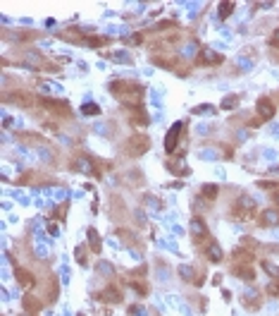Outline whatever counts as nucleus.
I'll use <instances>...</instances> for the list:
<instances>
[{
    "mask_svg": "<svg viewBox=\"0 0 279 316\" xmlns=\"http://www.w3.org/2000/svg\"><path fill=\"white\" fill-rule=\"evenodd\" d=\"M110 94L115 96L119 103H124L127 108H136L143 101V87L136 82H124V79H115L110 82Z\"/></svg>",
    "mask_w": 279,
    "mask_h": 316,
    "instance_id": "obj_1",
    "label": "nucleus"
},
{
    "mask_svg": "<svg viewBox=\"0 0 279 316\" xmlns=\"http://www.w3.org/2000/svg\"><path fill=\"white\" fill-rule=\"evenodd\" d=\"M232 216L236 218V221H251V218L256 216V201H253V197L241 194L232 206Z\"/></svg>",
    "mask_w": 279,
    "mask_h": 316,
    "instance_id": "obj_2",
    "label": "nucleus"
},
{
    "mask_svg": "<svg viewBox=\"0 0 279 316\" xmlns=\"http://www.w3.org/2000/svg\"><path fill=\"white\" fill-rule=\"evenodd\" d=\"M148 149H150V139H148L146 135H134V137L127 139V144H124V153L132 156V158L143 156Z\"/></svg>",
    "mask_w": 279,
    "mask_h": 316,
    "instance_id": "obj_3",
    "label": "nucleus"
},
{
    "mask_svg": "<svg viewBox=\"0 0 279 316\" xmlns=\"http://www.w3.org/2000/svg\"><path fill=\"white\" fill-rule=\"evenodd\" d=\"M189 235H191V240H194L196 245H201V242H208L210 240L208 225H205V221H203L201 216H196V218L189 221Z\"/></svg>",
    "mask_w": 279,
    "mask_h": 316,
    "instance_id": "obj_4",
    "label": "nucleus"
},
{
    "mask_svg": "<svg viewBox=\"0 0 279 316\" xmlns=\"http://www.w3.org/2000/svg\"><path fill=\"white\" fill-rule=\"evenodd\" d=\"M39 103L46 108V111L55 113V115H60V118H70L72 115V108L67 101H55V98H48V96H43V98H39Z\"/></svg>",
    "mask_w": 279,
    "mask_h": 316,
    "instance_id": "obj_5",
    "label": "nucleus"
},
{
    "mask_svg": "<svg viewBox=\"0 0 279 316\" xmlns=\"http://www.w3.org/2000/svg\"><path fill=\"white\" fill-rule=\"evenodd\" d=\"M196 63L203 65V67H217V65L225 63V58L217 53L215 48H201V53L196 58Z\"/></svg>",
    "mask_w": 279,
    "mask_h": 316,
    "instance_id": "obj_6",
    "label": "nucleus"
},
{
    "mask_svg": "<svg viewBox=\"0 0 279 316\" xmlns=\"http://www.w3.org/2000/svg\"><path fill=\"white\" fill-rule=\"evenodd\" d=\"M72 170H77V173H81V175H98V166H96L93 158H88V156L72 158Z\"/></svg>",
    "mask_w": 279,
    "mask_h": 316,
    "instance_id": "obj_7",
    "label": "nucleus"
},
{
    "mask_svg": "<svg viewBox=\"0 0 279 316\" xmlns=\"http://www.w3.org/2000/svg\"><path fill=\"white\" fill-rule=\"evenodd\" d=\"M181 135H184V122H174L172 129L167 132V137H165V149H167V153H174V151L179 149Z\"/></svg>",
    "mask_w": 279,
    "mask_h": 316,
    "instance_id": "obj_8",
    "label": "nucleus"
},
{
    "mask_svg": "<svg viewBox=\"0 0 279 316\" xmlns=\"http://www.w3.org/2000/svg\"><path fill=\"white\" fill-rule=\"evenodd\" d=\"M258 120H263V122H267V120L274 118V113H277V108H274V103H272V98H267V96H260L258 98Z\"/></svg>",
    "mask_w": 279,
    "mask_h": 316,
    "instance_id": "obj_9",
    "label": "nucleus"
},
{
    "mask_svg": "<svg viewBox=\"0 0 279 316\" xmlns=\"http://www.w3.org/2000/svg\"><path fill=\"white\" fill-rule=\"evenodd\" d=\"M3 101L10 103V101H19L24 106V108H31V106H36L39 103V98L34 94H26V91H17V94H3Z\"/></svg>",
    "mask_w": 279,
    "mask_h": 316,
    "instance_id": "obj_10",
    "label": "nucleus"
},
{
    "mask_svg": "<svg viewBox=\"0 0 279 316\" xmlns=\"http://www.w3.org/2000/svg\"><path fill=\"white\" fill-rule=\"evenodd\" d=\"M205 259H208L210 264H220V261L225 259V252H222V247L217 245L212 237H210L208 242H205Z\"/></svg>",
    "mask_w": 279,
    "mask_h": 316,
    "instance_id": "obj_11",
    "label": "nucleus"
},
{
    "mask_svg": "<svg viewBox=\"0 0 279 316\" xmlns=\"http://www.w3.org/2000/svg\"><path fill=\"white\" fill-rule=\"evenodd\" d=\"M258 225H260V228H277L279 225V211L277 208H265L263 214L258 216Z\"/></svg>",
    "mask_w": 279,
    "mask_h": 316,
    "instance_id": "obj_12",
    "label": "nucleus"
},
{
    "mask_svg": "<svg viewBox=\"0 0 279 316\" xmlns=\"http://www.w3.org/2000/svg\"><path fill=\"white\" fill-rule=\"evenodd\" d=\"M96 300L108 302V304H119L122 302V293H119V287H115V285H108L105 290H101V293L96 295Z\"/></svg>",
    "mask_w": 279,
    "mask_h": 316,
    "instance_id": "obj_13",
    "label": "nucleus"
},
{
    "mask_svg": "<svg viewBox=\"0 0 279 316\" xmlns=\"http://www.w3.org/2000/svg\"><path fill=\"white\" fill-rule=\"evenodd\" d=\"M234 266H251L253 264V252L251 249H243V247H239V249H234Z\"/></svg>",
    "mask_w": 279,
    "mask_h": 316,
    "instance_id": "obj_14",
    "label": "nucleus"
},
{
    "mask_svg": "<svg viewBox=\"0 0 279 316\" xmlns=\"http://www.w3.org/2000/svg\"><path fill=\"white\" fill-rule=\"evenodd\" d=\"M179 276L184 278L186 283H194V285H201L203 283V276H201V273H196L194 266H186V264H184V266H179Z\"/></svg>",
    "mask_w": 279,
    "mask_h": 316,
    "instance_id": "obj_15",
    "label": "nucleus"
},
{
    "mask_svg": "<svg viewBox=\"0 0 279 316\" xmlns=\"http://www.w3.org/2000/svg\"><path fill=\"white\" fill-rule=\"evenodd\" d=\"M129 122L132 125H148V113L143 111V106L129 108Z\"/></svg>",
    "mask_w": 279,
    "mask_h": 316,
    "instance_id": "obj_16",
    "label": "nucleus"
},
{
    "mask_svg": "<svg viewBox=\"0 0 279 316\" xmlns=\"http://www.w3.org/2000/svg\"><path fill=\"white\" fill-rule=\"evenodd\" d=\"M15 278H17V285H22L24 290H29L34 285V276L26 269H15Z\"/></svg>",
    "mask_w": 279,
    "mask_h": 316,
    "instance_id": "obj_17",
    "label": "nucleus"
},
{
    "mask_svg": "<svg viewBox=\"0 0 279 316\" xmlns=\"http://www.w3.org/2000/svg\"><path fill=\"white\" fill-rule=\"evenodd\" d=\"M217 185H205V187H203L201 190V199H198V201H205V204H212V201H215L217 199Z\"/></svg>",
    "mask_w": 279,
    "mask_h": 316,
    "instance_id": "obj_18",
    "label": "nucleus"
},
{
    "mask_svg": "<svg viewBox=\"0 0 279 316\" xmlns=\"http://www.w3.org/2000/svg\"><path fill=\"white\" fill-rule=\"evenodd\" d=\"M41 307H43V302L36 300L34 295H26V297H24V309H26L29 314H36V311H41Z\"/></svg>",
    "mask_w": 279,
    "mask_h": 316,
    "instance_id": "obj_19",
    "label": "nucleus"
},
{
    "mask_svg": "<svg viewBox=\"0 0 279 316\" xmlns=\"http://www.w3.org/2000/svg\"><path fill=\"white\" fill-rule=\"evenodd\" d=\"M234 276H239L241 280H248V283H251V280H256V273H253V269H251V266H234Z\"/></svg>",
    "mask_w": 279,
    "mask_h": 316,
    "instance_id": "obj_20",
    "label": "nucleus"
},
{
    "mask_svg": "<svg viewBox=\"0 0 279 316\" xmlns=\"http://www.w3.org/2000/svg\"><path fill=\"white\" fill-rule=\"evenodd\" d=\"M243 304L251 309H256L258 304H260V293L258 290H248V293H243Z\"/></svg>",
    "mask_w": 279,
    "mask_h": 316,
    "instance_id": "obj_21",
    "label": "nucleus"
},
{
    "mask_svg": "<svg viewBox=\"0 0 279 316\" xmlns=\"http://www.w3.org/2000/svg\"><path fill=\"white\" fill-rule=\"evenodd\" d=\"M167 170L174 175H189V166H184V161H167Z\"/></svg>",
    "mask_w": 279,
    "mask_h": 316,
    "instance_id": "obj_22",
    "label": "nucleus"
},
{
    "mask_svg": "<svg viewBox=\"0 0 279 316\" xmlns=\"http://www.w3.org/2000/svg\"><path fill=\"white\" fill-rule=\"evenodd\" d=\"M88 247H91L93 252L98 254L101 252V235H98V230H88Z\"/></svg>",
    "mask_w": 279,
    "mask_h": 316,
    "instance_id": "obj_23",
    "label": "nucleus"
},
{
    "mask_svg": "<svg viewBox=\"0 0 279 316\" xmlns=\"http://www.w3.org/2000/svg\"><path fill=\"white\" fill-rule=\"evenodd\" d=\"M155 65H160V67H165V70H174V65H177V60L174 58H165V56H155L153 58Z\"/></svg>",
    "mask_w": 279,
    "mask_h": 316,
    "instance_id": "obj_24",
    "label": "nucleus"
},
{
    "mask_svg": "<svg viewBox=\"0 0 279 316\" xmlns=\"http://www.w3.org/2000/svg\"><path fill=\"white\" fill-rule=\"evenodd\" d=\"M239 101H241V96H225V101H222V108H225V111H234V108H236V106H239Z\"/></svg>",
    "mask_w": 279,
    "mask_h": 316,
    "instance_id": "obj_25",
    "label": "nucleus"
},
{
    "mask_svg": "<svg viewBox=\"0 0 279 316\" xmlns=\"http://www.w3.org/2000/svg\"><path fill=\"white\" fill-rule=\"evenodd\" d=\"M81 113H84V115H101V106H98V103H84V108H81Z\"/></svg>",
    "mask_w": 279,
    "mask_h": 316,
    "instance_id": "obj_26",
    "label": "nucleus"
},
{
    "mask_svg": "<svg viewBox=\"0 0 279 316\" xmlns=\"http://www.w3.org/2000/svg\"><path fill=\"white\" fill-rule=\"evenodd\" d=\"M234 8H236L234 3H220V19H227L234 12Z\"/></svg>",
    "mask_w": 279,
    "mask_h": 316,
    "instance_id": "obj_27",
    "label": "nucleus"
},
{
    "mask_svg": "<svg viewBox=\"0 0 279 316\" xmlns=\"http://www.w3.org/2000/svg\"><path fill=\"white\" fill-rule=\"evenodd\" d=\"M110 58L117 60V63H132V56L127 50H115V53H110Z\"/></svg>",
    "mask_w": 279,
    "mask_h": 316,
    "instance_id": "obj_28",
    "label": "nucleus"
},
{
    "mask_svg": "<svg viewBox=\"0 0 279 316\" xmlns=\"http://www.w3.org/2000/svg\"><path fill=\"white\" fill-rule=\"evenodd\" d=\"M267 295L270 297H279V278H272V283L267 285Z\"/></svg>",
    "mask_w": 279,
    "mask_h": 316,
    "instance_id": "obj_29",
    "label": "nucleus"
},
{
    "mask_svg": "<svg viewBox=\"0 0 279 316\" xmlns=\"http://www.w3.org/2000/svg\"><path fill=\"white\" fill-rule=\"evenodd\" d=\"M263 269L267 271V273H270L272 278H279V269L274 266V264H270V261H263Z\"/></svg>",
    "mask_w": 279,
    "mask_h": 316,
    "instance_id": "obj_30",
    "label": "nucleus"
},
{
    "mask_svg": "<svg viewBox=\"0 0 279 316\" xmlns=\"http://www.w3.org/2000/svg\"><path fill=\"white\" fill-rule=\"evenodd\" d=\"M146 204L153 206V208H163V204H160V199L158 197H146Z\"/></svg>",
    "mask_w": 279,
    "mask_h": 316,
    "instance_id": "obj_31",
    "label": "nucleus"
},
{
    "mask_svg": "<svg viewBox=\"0 0 279 316\" xmlns=\"http://www.w3.org/2000/svg\"><path fill=\"white\" fill-rule=\"evenodd\" d=\"M270 46H272V48H279V29H274V34H272Z\"/></svg>",
    "mask_w": 279,
    "mask_h": 316,
    "instance_id": "obj_32",
    "label": "nucleus"
},
{
    "mask_svg": "<svg viewBox=\"0 0 279 316\" xmlns=\"http://www.w3.org/2000/svg\"><path fill=\"white\" fill-rule=\"evenodd\" d=\"M201 158H210V161H215V158H217V153H215V151L203 149V151H201Z\"/></svg>",
    "mask_w": 279,
    "mask_h": 316,
    "instance_id": "obj_33",
    "label": "nucleus"
},
{
    "mask_svg": "<svg viewBox=\"0 0 279 316\" xmlns=\"http://www.w3.org/2000/svg\"><path fill=\"white\" fill-rule=\"evenodd\" d=\"M77 261H79V264H86V259H84V247H79V249H77Z\"/></svg>",
    "mask_w": 279,
    "mask_h": 316,
    "instance_id": "obj_34",
    "label": "nucleus"
},
{
    "mask_svg": "<svg viewBox=\"0 0 279 316\" xmlns=\"http://www.w3.org/2000/svg\"><path fill=\"white\" fill-rule=\"evenodd\" d=\"M48 230H50V235H57L60 230H57V225H48Z\"/></svg>",
    "mask_w": 279,
    "mask_h": 316,
    "instance_id": "obj_35",
    "label": "nucleus"
},
{
    "mask_svg": "<svg viewBox=\"0 0 279 316\" xmlns=\"http://www.w3.org/2000/svg\"><path fill=\"white\" fill-rule=\"evenodd\" d=\"M274 201H277V206H279V192H274Z\"/></svg>",
    "mask_w": 279,
    "mask_h": 316,
    "instance_id": "obj_36",
    "label": "nucleus"
}]
</instances>
